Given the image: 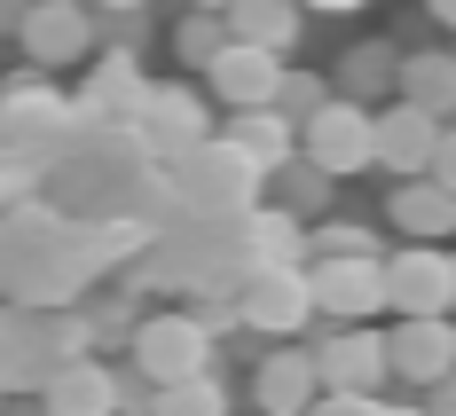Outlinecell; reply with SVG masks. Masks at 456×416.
<instances>
[{
	"instance_id": "cell-1",
	"label": "cell",
	"mask_w": 456,
	"mask_h": 416,
	"mask_svg": "<svg viewBox=\"0 0 456 416\" xmlns=\"http://www.w3.org/2000/svg\"><path fill=\"white\" fill-rule=\"evenodd\" d=\"M174 165H182V181H174V188H182V204H189V212H205V220H236L244 204H260V181H268L236 141H213V134L197 141L189 157H174Z\"/></svg>"
},
{
	"instance_id": "cell-2",
	"label": "cell",
	"mask_w": 456,
	"mask_h": 416,
	"mask_svg": "<svg viewBox=\"0 0 456 416\" xmlns=\"http://www.w3.org/2000/svg\"><path fill=\"white\" fill-rule=\"evenodd\" d=\"M315 315L330 323H370V315H386V268H378V252H315Z\"/></svg>"
},
{
	"instance_id": "cell-3",
	"label": "cell",
	"mask_w": 456,
	"mask_h": 416,
	"mask_svg": "<svg viewBox=\"0 0 456 416\" xmlns=\"http://www.w3.org/2000/svg\"><path fill=\"white\" fill-rule=\"evenodd\" d=\"M299 126H307V165H322L330 181L370 173V110L354 102V94H346V102H330V94H322Z\"/></svg>"
},
{
	"instance_id": "cell-4",
	"label": "cell",
	"mask_w": 456,
	"mask_h": 416,
	"mask_svg": "<svg viewBox=\"0 0 456 416\" xmlns=\"http://www.w3.org/2000/svg\"><path fill=\"white\" fill-rule=\"evenodd\" d=\"M236 315H244L252 330H299V323H315V291H307V276H299V260H260V268H244Z\"/></svg>"
},
{
	"instance_id": "cell-5",
	"label": "cell",
	"mask_w": 456,
	"mask_h": 416,
	"mask_svg": "<svg viewBox=\"0 0 456 416\" xmlns=\"http://www.w3.org/2000/svg\"><path fill=\"white\" fill-rule=\"evenodd\" d=\"M378 268H386V307H402V315H449L456 307V260L433 252L425 236H417V252H394Z\"/></svg>"
},
{
	"instance_id": "cell-6",
	"label": "cell",
	"mask_w": 456,
	"mask_h": 416,
	"mask_svg": "<svg viewBox=\"0 0 456 416\" xmlns=\"http://www.w3.org/2000/svg\"><path fill=\"white\" fill-rule=\"evenodd\" d=\"M205 126H213V118H205V102H197L189 87H150L142 110H134V141L150 149V157H166V165L189 157V149L205 141Z\"/></svg>"
},
{
	"instance_id": "cell-7",
	"label": "cell",
	"mask_w": 456,
	"mask_h": 416,
	"mask_svg": "<svg viewBox=\"0 0 456 416\" xmlns=\"http://www.w3.org/2000/svg\"><path fill=\"white\" fill-rule=\"evenodd\" d=\"M134 362L142 377H189V370H213V323H197V315H158V323H142L134 338Z\"/></svg>"
},
{
	"instance_id": "cell-8",
	"label": "cell",
	"mask_w": 456,
	"mask_h": 416,
	"mask_svg": "<svg viewBox=\"0 0 456 416\" xmlns=\"http://www.w3.org/2000/svg\"><path fill=\"white\" fill-rule=\"evenodd\" d=\"M386 377H410V385L456 377V330H449V315H402V330L386 338Z\"/></svg>"
},
{
	"instance_id": "cell-9",
	"label": "cell",
	"mask_w": 456,
	"mask_h": 416,
	"mask_svg": "<svg viewBox=\"0 0 456 416\" xmlns=\"http://www.w3.org/2000/svg\"><path fill=\"white\" fill-rule=\"evenodd\" d=\"M205 79H213V94H221L228 110H244V102H268V94H275V79H283V55L228 32V40L205 55Z\"/></svg>"
},
{
	"instance_id": "cell-10",
	"label": "cell",
	"mask_w": 456,
	"mask_h": 416,
	"mask_svg": "<svg viewBox=\"0 0 456 416\" xmlns=\"http://www.w3.org/2000/svg\"><path fill=\"white\" fill-rule=\"evenodd\" d=\"M441 134H449L441 110L394 102L386 118H370V165H386V173H425V157H433V141H441Z\"/></svg>"
},
{
	"instance_id": "cell-11",
	"label": "cell",
	"mask_w": 456,
	"mask_h": 416,
	"mask_svg": "<svg viewBox=\"0 0 456 416\" xmlns=\"http://www.w3.org/2000/svg\"><path fill=\"white\" fill-rule=\"evenodd\" d=\"M16 40H24L32 63H79L87 40H94V24H87L79 0H32V8L16 16Z\"/></svg>"
},
{
	"instance_id": "cell-12",
	"label": "cell",
	"mask_w": 456,
	"mask_h": 416,
	"mask_svg": "<svg viewBox=\"0 0 456 416\" xmlns=\"http://www.w3.org/2000/svg\"><path fill=\"white\" fill-rule=\"evenodd\" d=\"M378 377H386V338L370 323H346L315 354V385H330V393H378Z\"/></svg>"
},
{
	"instance_id": "cell-13",
	"label": "cell",
	"mask_w": 456,
	"mask_h": 416,
	"mask_svg": "<svg viewBox=\"0 0 456 416\" xmlns=\"http://www.w3.org/2000/svg\"><path fill=\"white\" fill-rule=\"evenodd\" d=\"M142 94H150V79L134 71V55L118 47L110 63H94V79H87V94L71 102L79 110V126H134V110H142Z\"/></svg>"
},
{
	"instance_id": "cell-14",
	"label": "cell",
	"mask_w": 456,
	"mask_h": 416,
	"mask_svg": "<svg viewBox=\"0 0 456 416\" xmlns=\"http://www.w3.org/2000/svg\"><path fill=\"white\" fill-rule=\"evenodd\" d=\"M47 409L55 416H110L118 409V377L102 370V362H87V354H71V362H55V370L40 377Z\"/></svg>"
},
{
	"instance_id": "cell-15",
	"label": "cell",
	"mask_w": 456,
	"mask_h": 416,
	"mask_svg": "<svg viewBox=\"0 0 456 416\" xmlns=\"http://www.w3.org/2000/svg\"><path fill=\"white\" fill-rule=\"evenodd\" d=\"M228 141H236L260 173H275L283 157H299V126H291L275 102H244V110H236V126H228Z\"/></svg>"
},
{
	"instance_id": "cell-16",
	"label": "cell",
	"mask_w": 456,
	"mask_h": 416,
	"mask_svg": "<svg viewBox=\"0 0 456 416\" xmlns=\"http://www.w3.org/2000/svg\"><path fill=\"white\" fill-rule=\"evenodd\" d=\"M410 188H394V228L425 236V244H441V236L456 228V196L441 173H402Z\"/></svg>"
},
{
	"instance_id": "cell-17",
	"label": "cell",
	"mask_w": 456,
	"mask_h": 416,
	"mask_svg": "<svg viewBox=\"0 0 456 416\" xmlns=\"http://www.w3.org/2000/svg\"><path fill=\"white\" fill-rule=\"evenodd\" d=\"M63 126H79V110L55 87H8L0 94V134L8 141H40V134H63Z\"/></svg>"
},
{
	"instance_id": "cell-18",
	"label": "cell",
	"mask_w": 456,
	"mask_h": 416,
	"mask_svg": "<svg viewBox=\"0 0 456 416\" xmlns=\"http://www.w3.org/2000/svg\"><path fill=\"white\" fill-rule=\"evenodd\" d=\"M221 24L236 32V40H252V47H283L299 40V0H228L221 8Z\"/></svg>"
},
{
	"instance_id": "cell-19",
	"label": "cell",
	"mask_w": 456,
	"mask_h": 416,
	"mask_svg": "<svg viewBox=\"0 0 456 416\" xmlns=\"http://www.w3.org/2000/svg\"><path fill=\"white\" fill-rule=\"evenodd\" d=\"M394 87H402V102H417V110H441L449 118V102H456V55H394Z\"/></svg>"
},
{
	"instance_id": "cell-20",
	"label": "cell",
	"mask_w": 456,
	"mask_h": 416,
	"mask_svg": "<svg viewBox=\"0 0 456 416\" xmlns=\"http://www.w3.org/2000/svg\"><path fill=\"white\" fill-rule=\"evenodd\" d=\"M260 409L291 416V409H315V354H275L260 370Z\"/></svg>"
},
{
	"instance_id": "cell-21",
	"label": "cell",
	"mask_w": 456,
	"mask_h": 416,
	"mask_svg": "<svg viewBox=\"0 0 456 416\" xmlns=\"http://www.w3.org/2000/svg\"><path fill=\"white\" fill-rule=\"evenodd\" d=\"M236 220L252 228V268H260V260H307V228H299V212H260V204H244Z\"/></svg>"
},
{
	"instance_id": "cell-22",
	"label": "cell",
	"mask_w": 456,
	"mask_h": 416,
	"mask_svg": "<svg viewBox=\"0 0 456 416\" xmlns=\"http://www.w3.org/2000/svg\"><path fill=\"white\" fill-rule=\"evenodd\" d=\"M158 409L166 416H221L228 393L213 385V370H189V377H166V385H158Z\"/></svg>"
},
{
	"instance_id": "cell-23",
	"label": "cell",
	"mask_w": 456,
	"mask_h": 416,
	"mask_svg": "<svg viewBox=\"0 0 456 416\" xmlns=\"http://www.w3.org/2000/svg\"><path fill=\"white\" fill-rule=\"evenodd\" d=\"M338 79H346V94H354V102H362V94H378L386 79H394V47H378V40L346 47V55H338Z\"/></svg>"
},
{
	"instance_id": "cell-24",
	"label": "cell",
	"mask_w": 456,
	"mask_h": 416,
	"mask_svg": "<svg viewBox=\"0 0 456 416\" xmlns=\"http://www.w3.org/2000/svg\"><path fill=\"white\" fill-rule=\"evenodd\" d=\"M275 173H283V188H291V212H322V204H330V173H322V165H299V157H283Z\"/></svg>"
},
{
	"instance_id": "cell-25",
	"label": "cell",
	"mask_w": 456,
	"mask_h": 416,
	"mask_svg": "<svg viewBox=\"0 0 456 416\" xmlns=\"http://www.w3.org/2000/svg\"><path fill=\"white\" fill-rule=\"evenodd\" d=\"M275 110H283V118H291V126H299V118H307V110H315L322 102V79H307V71H283V79H275V94H268Z\"/></svg>"
},
{
	"instance_id": "cell-26",
	"label": "cell",
	"mask_w": 456,
	"mask_h": 416,
	"mask_svg": "<svg viewBox=\"0 0 456 416\" xmlns=\"http://www.w3.org/2000/svg\"><path fill=\"white\" fill-rule=\"evenodd\" d=\"M228 40V24H221V8H197V16H189L182 24V55L189 63H205V55H213V47Z\"/></svg>"
},
{
	"instance_id": "cell-27",
	"label": "cell",
	"mask_w": 456,
	"mask_h": 416,
	"mask_svg": "<svg viewBox=\"0 0 456 416\" xmlns=\"http://www.w3.org/2000/svg\"><path fill=\"white\" fill-rule=\"evenodd\" d=\"M307 252H378V236L354 228V220H322V228L307 236Z\"/></svg>"
},
{
	"instance_id": "cell-28",
	"label": "cell",
	"mask_w": 456,
	"mask_h": 416,
	"mask_svg": "<svg viewBox=\"0 0 456 416\" xmlns=\"http://www.w3.org/2000/svg\"><path fill=\"white\" fill-rule=\"evenodd\" d=\"M307 8H322V16H346V8H362V0H307Z\"/></svg>"
},
{
	"instance_id": "cell-29",
	"label": "cell",
	"mask_w": 456,
	"mask_h": 416,
	"mask_svg": "<svg viewBox=\"0 0 456 416\" xmlns=\"http://www.w3.org/2000/svg\"><path fill=\"white\" fill-rule=\"evenodd\" d=\"M102 8H118V16H134V8H150V0H102Z\"/></svg>"
},
{
	"instance_id": "cell-30",
	"label": "cell",
	"mask_w": 456,
	"mask_h": 416,
	"mask_svg": "<svg viewBox=\"0 0 456 416\" xmlns=\"http://www.w3.org/2000/svg\"><path fill=\"white\" fill-rule=\"evenodd\" d=\"M433 16H456V0H433Z\"/></svg>"
},
{
	"instance_id": "cell-31",
	"label": "cell",
	"mask_w": 456,
	"mask_h": 416,
	"mask_svg": "<svg viewBox=\"0 0 456 416\" xmlns=\"http://www.w3.org/2000/svg\"><path fill=\"white\" fill-rule=\"evenodd\" d=\"M197 8H228V0H197Z\"/></svg>"
}]
</instances>
